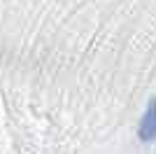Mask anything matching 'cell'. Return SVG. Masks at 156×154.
<instances>
[{"instance_id": "obj_1", "label": "cell", "mask_w": 156, "mask_h": 154, "mask_svg": "<svg viewBox=\"0 0 156 154\" xmlns=\"http://www.w3.org/2000/svg\"><path fill=\"white\" fill-rule=\"evenodd\" d=\"M137 138L142 142H154L156 140V98L147 103L142 119H140V128H137Z\"/></svg>"}]
</instances>
